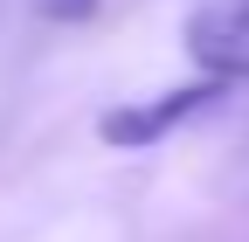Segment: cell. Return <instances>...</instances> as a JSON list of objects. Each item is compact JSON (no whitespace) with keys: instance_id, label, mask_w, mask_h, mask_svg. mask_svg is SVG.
I'll return each mask as SVG.
<instances>
[{"instance_id":"1","label":"cell","mask_w":249,"mask_h":242,"mask_svg":"<svg viewBox=\"0 0 249 242\" xmlns=\"http://www.w3.org/2000/svg\"><path fill=\"white\" fill-rule=\"evenodd\" d=\"M222 90H229V83L201 76V83L160 90V97H139V104H111V111L97 118V138H104V145H118V153H145V145H160L173 125H187L194 111H208Z\"/></svg>"},{"instance_id":"2","label":"cell","mask_w":249,"mask_h":242,"mask_svg":"<svg viewBox=\"0 0 249 242\" xmlns=\"http://www.w3.org/2000/svg\"><path fill=\"white\" fill-rule=\"evenodd\" d=\"M180 42L201 63V76H214V83L249 76V0H201L180 28Z\"/></svg>"},{"instance_id":"3","label":"cell","mask_w":249,"mask_h":242,"mask_svg":"<svg viewBox=\"0 0 249 242\" xmlns=\"http://www.w3.org/2000/svg\"><path fill=\"white\" fill-rule=\"evenodd\" d=\"M42 14H55V21H83V14H97V0H42Z\"/></svg>"}]
</instances>
